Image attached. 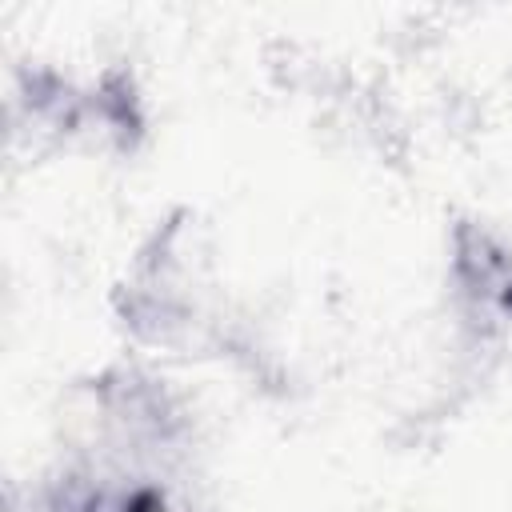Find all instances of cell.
<instances>
[{"label": "cell", "instance_id": "6da1fadb", "mask_svg": "<svg viewBox=\"0 0 512 512\" xmlns=\"http://www.w3.org/2000/svg\"><path fill=\"white\" fill-rule=\"evenodd\" d=\"M124 512H164V508H160V504H156L152 496H136V500H132V504L124 508Z\"/></svg>", "mask_w": 512, "mask_h": 512}]
</instances>
